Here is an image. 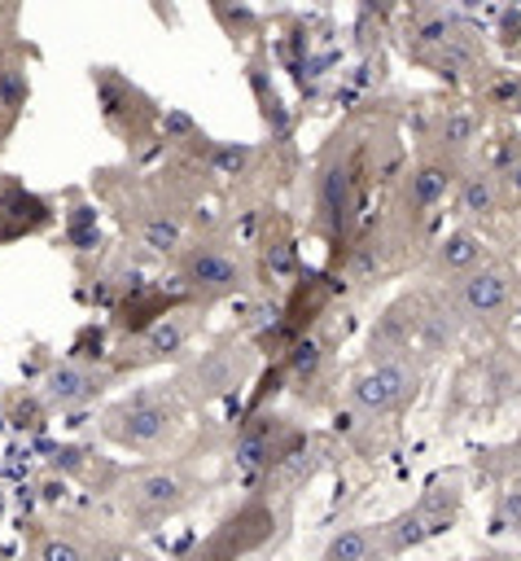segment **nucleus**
I'll return each mask as SVG.
<instances>
[{
    "mask_svg": "<svg viewBox=\"0 0 521 561\" xmlns=\"http://www.w3.org/2000/svg\"><path fill=\"white\" fill-rule=\"evenodd\" d=\"M447 302H451V311L460 316V324L468 333L499 337L508 329L512 311H517V272L503 259H490L477 272L451 280L447 285Z\"/></svg>",
    "mask_w": 521,
    "mask_h": 561,
    "instance_id": "nucleus-5",
    "label": "nucleus"
},
{
    "mask_svg": "<svg viewBox=\"0 0 521 561\" xmlns=\"http://www.w3.org/2000/svg\"><path fill=\"white\" fill-rule=\"evenodd\" d=\"M464 158H455V153H442V149H433V145H425V153L403 171V180H398V210L403 215H412L416 224L420 219H429L442 202H451L455 197V184H460V175H464Z\"/></svg>",
    "mask_w": 521,
    "mask_h": 561,
    "instance_id": "nucleus-11",
    "label": "nucleus"
},
{
    "mask_svg": "<svg viewBox=\"0 0 521 561\" xmlns=\"http://www.w3.org/2000/svg\"><path fill=\"white\" fill-rule=\"evenodd\" d=\"M26 96H31V75H26V61H22L18 53L0 57V118H4V127H9V123L22 114Z\"/></svg>",
    "mask_w": 521,
    "mask_h": 561,
    "instance_id": "nucleus-22",
    "label": "nucleus"
},
{
    "mask_svg": "<svg viewBox=\"0 0 521 561\" xmlns=\"http://www.w3.org/2000/svg\"><path fill=\"white\" fill-rule=\"evenodd\" d=\"M180 416H184V394L180 386H140L136 394L118 399L109 412H105V438H114L118 447H131V451H149V447H162L175 430H180Z\"/></svg>",
    "mask_w": 521,
    "mask_h": 561,
    "instance_id": "nucleus-6",
    "label": "nucleus"
},
{
    "mask_svg": "<svg viewBox=\"0 0 521 561\" xmlns=\"http://www.w3.org/2000/svg\"><path fill=\"white\" fill-rule=\"evenodd\" d=\"M460 386H473L464 390L468 403L503 408L508 399L521 394V355L512 346H490L477 359H468V368L460 373Z\"/></svg>",
    "mask_w": 521,
    "mask_h": 561,
    "instance_id": "nucleus-12",
    "label": "nucleus"
},
{
    "mask_svg": "<svg viewBox=\"0 0 521 561\" xmlns=\"http://www.w3.org/2000/svg\"><path fill=\"white\" fill-rule=\"evenodd\" d=\"M425 368L420 359H363L346 386H341V399H346V412L363 416L368 425L377 421H390L398 416L425 386Z\"/></svg>",
    "mask_w": 521,
    "mask_h": 561,
    "instance_id": "nucleus-4",
    "label": "nucleus"
},
{
    "mask_svg": "<svg viewBox=\"0 0 521 561\" xmlns=\"http://www.w3.org/2000/svg\"><path fill=\"white\" fill-rule=\"evenodd\" d=\"M328 342L320 337V333H302V337H293V346H289V355H285V381H289V390H298V394H306V386H315L324 373H328Z\"/></svg>",
    "mask_w": 521,
    "mask_h": 561,
    "instance_id": "nucleus-20",
    "label": "nucleus"
},
{
    "mask_svg": "<svg viewBox=\"0 0 521 561\" xmlns=\"http://www.w3.org/2000/svg\"><path fill=\"white\" fill-rule=\"evenodd\" d=\"M394 153V131L390 127H363V123H346L328 136L320 162H315V228L333 241L346 245L359 210H363V193H368V175L385 167V158Z\"/></svg>",
    "mask_w": 521,
    "mask_h": 561,
    "instance_id": "nucleus-1",
    "label": "nucleus"
},
{
    "mask_svg": "<svg viewBox=\"0 0 521 561\" xmlns=\"http://www.w3.org/2000/svg\"><path fill=\"white\" fill-rule=\"evenodd\" d=\"M180 280L197 302H219L241 294L254 280V263L223 237H197L180 254Z\"/></svg>",
    "mask_w": 521,
    "mask_h": 561,
    "instance_id": "nucleus-7",
    "label": "nucleus"
},
{
    "mask_svg": "<svg viewBox=\"0 0 521 561\" xmlns=\"http://www.w3.org/2000/svg\"><path fill=\"white\" fill-rule=\"evenodd\" d=\"M451 206H455V219L460 224H477L482 228V224L499 219L508 206H503V188H499L495 167L490 162H468L464 175H460V184H455Z\"/></svg>",
    "mask_w": 521,
    "mask_h": 561,
    "instance_id": "nucleus-17",
    "label": "nucleus"
},
{
    "mask_svg": "<svg viewBox=\"0 0 521 561\" xmlns=\"http://www.w3.org/2000/svg\"><path fill=\"white\" fill-rule=\"evenodd\" d=\"M285 522H289V500L271 495V491H254L184 561H245V557L271 548L285 535Z\"/></svg>",
    "mask_w": 521,
    "mask_h": 561,
    "instance_id": "nucleus-3",
    "label": "nucleus"
},
{
    "mask_svg": "<svg viewBox=\"0 0 521 561\" xmlns=\"http://www.w3.org/2000/svg\"><path fill=\"white\" fill-rule=\"evenodd\" d=\"M306 438H311V434L298 430L293 421H285V416H276V412H258V416H250V421L241 425V434H236V443H232V465H236V473H245V478H271V469H276L285 456H293Z\"/></svg>",
    "mask_w": 521,
    "mask_h": 561,
    "instance_id": "nucleus-10",
    "label": "nucleus"
},
{
    "mask_svg": "<svg viewBox=\"0 0 521 561\" xmlns=\"http://www.w3.org/2000/svg\"><path fill=\"white\" fill-rule=\"evenodd\" d=\"M464 513V473L451 469L442 478H433L407 508H398L394 517L381 522V561L407 557L412 548H425L429 539L447 535Z\"/></svg>",
    "mask_w": 521,
    "mask_h": 561,
    "instance_id": "nucleus-2",
    "label": "nucleus"
},
{
    "mask_svg": "<svg viewBox=\"0 0 521 561\" xmlns=\"http://www.w3.org/2000/svg\"><path fill=\"white\" fill-rule=\"evenodd\" d=\"M490 530L503 539H521V473L508 478L495 491V508H490Z\"/></svg>",
    "mask_w": 521,
    "mask_h": 561,
    "instance_id": "nucleus-24",
    "label": "nucleus"
},
{
    "mask_svg": "<svg viewBox=\"0 0 521 561\" xmlns=\"http://www.w3.org/2000/svg\"><path fill=\"white\" fill-rule=\"evenodd\" d=\"M320 561H381V522H355L328 535Z\"/></svg>",
    "mask_w": 521,
    "mask_h": 561,
    "instance_id": "nucleus-21",
    "label": "nucleus"
},
{
    "mask_svg": "<svg viewBox=\"0 0 521 561\" xmlns=\"http://www.w3.org/2000/svg\"><path fill=\"white\" fill-rule=\"evenodd\" d=\"M512 443H517V447H521V434H517V438H512Z\"/></svg>",
    "mask_w": 521,
    "mask_h": 561,
    "instance_id": "nucleus-28",
    "label": "nucleus"
},
{
    "mask_svg": "<svg viewBox=\"0 0 521 561\" xmlns=\"http://www.w3.org/2000/svg\"><path fill=\"white\" fill-rule=\"evenodd\" d=\"M197 495H201V478L188 465H153L123 482L118 504L136 526H153V522L184 513Z\"/></svg>",
    "mask_w": 521,
    "mask_h": 561,
    "instance_id": "nucleus-8",
    "label": "nucleus"
},
{
    "mask_svg": "<svg viewBox=\"0 0 521 561\" xmlns=\"http://www.w3.org/2000/svg\"><path fill=\"white\" fill-rule=\"evenodd\" d=\"M482 561V557H477ZM486 561H517V557H486Z\"/></svg>",
    "mask_w": 521,
    "mask_h": 561,
    "instance_id": "nucleus-27",
    "label": "nucleus"
},
{
    "mask_svg": "<svg viewBox=\"0 0 521 561\" xmlns=\"http://www.w3.org/2000/svg\"><path fill=\"white\" fill-rule=\"evenodd\" d=\"M140 245H149L153 254H175V259H180L184 245H188V241H184V224H180L175 215H166V210H162V215H149V219L140 224Z\"/></svg>",
    "mask_w": 521,
    "mask_h": 561,
    "instance_id": "nucleus-23",
    "label": "nucleus"
},
{
    "mask_svg": "<svg viewBox=\"0 0 521 561\" xmlns=\"http://www.w3.org/2000/svg\"><path fill=\"white\" fill-rule=\"evenodd\" d=\"M109 386V373L96 368V364H83V359H61L48 368V377L39 381V399L44 408H57V412H74V408H88L105 394Z\"/></svg>",
    "mask_w": 521,
    "mask_h": 561,
    "instance_id": "nucleus-15",
    "label": "nucleus"
},
{
    "mask_svg": "<svg viewBox=\"0 0 521 561\" xmlns=\"http://www.w3.org/2000/svg\"><path fill=\"white\" fill-rule=\"evenodd\" d=\"M460 26H464V18L451 13V9H416V13L407 18V35H403L407 57L420 61V66H429L433 53H442V48L455 39Z\"/></svg>",
    "mask_w": 521,
    "mask_h": 561,
    "instance_id": "nucleus-18",
    "label": "nucleus"
},
{
    "mask_svg": "<svg viewBox=\"0 0 521 561\" xmlns=\"http://www.w3.org/2000/svg\"><path fill=\"white\" fill-rule=\"evenodd\" d=\"M250 373V351L245 346H215V351H201L184 373H180V394L188 399H219L228 394L236 381H245Z\"/></svg>",
    "mask_w": 521,
    "mask_h": 561,
    "instance_id": "nucleus-14",
    "label": "nucleus"
},
{
    "mask_svg": "<svg viewBox=\"0 0 521 561\" xmlns=\"http://www.w3.org/2000/svg\"><path fill=\"white\" fill-rule=\"evenodd\" d=\"M438 289H407L398 294L368 329V359H420V337H425V324L438 307ZM425 364V359H420Z\"/></svg>",
    "mask_w": 521,
    "mask_h": 561,
    "instance_id": "nucleus-9",
    "label": "nucleus"
},
{
    "mask_svg": "<svg viewBox=\"0 0 521 561\" xmlns=\"http://www.w3.org/2000/svg\"><path fill=\"white\" fill-rule=\"evenodd\" d=\"M39 561H88V548L70 535H48L39 543Z\"/></svg>",
    "mask_w": 521,
    "mask_h": 561,
    "instance_id": "nucleus-26",
    "label": "nucleus"
},
{
    "mask_svg": "<svg viewBox=\"0 0 521 561\" xmlns=\"http://www.w3.org/2000/svg\"><path fill=\"white\" fill-rule=\"evenodd\" d=\"M495 175H499V188H503V206L508 210H521V145H512L499 162H490Z\"/></svg>",
    "mask_w": 521,
    "mask_h": 561,
    "instance_id": "nucleus-25",
    "label": "nucleus"
},
{
    "mask_svg": "<svg viewBox=\"0 0 521 561\" xmlns=\"http://www.w3.org/2000/svg\"><path fill=\"white\" fill-rule=\"evenodd\" d=\"M197 324H201V320H197V311H193V307H184V311H171V316L153 320L149 329H140V333H136V342H127V364H131V368H144V364L175 359V355L193 342Z\"/></svg>",
    "mask_w": 521,
    "mask_h": 561,
    "instance_id": "nucleus-16",
    "label": "nucleus"
},
{
    "mask_svg": "<svg viewBox=\"0 0 521 561\" xmlns=\"http://www.w3.org/2000/svg\"><path fill=\"white\" fill-rule=\"evenodd\" d=\"M495 254H490V241H486V232L477 228V224H455V228H447L433 245H429V254H425V272L433 276V280H460V276H468V272H477L482 263H490Z\"/></svg>",
    "mask_w": 521,
    "mask_h": 561,
    "instance_id": "nucleus-13",
    "label": "nucleus"
},
{
    "mask_svg": "<svg viewBox=\"0 0 521 561\" xmlns=\"http://www.w3.org/2000/svg\"><path fill=\"white\" fill-rule=\"evenodd\" d=\"M482 140V114L473 105H451L433 118V131H429V145L442 149V153H455L468 162V149Z\"/></svg>",
    "mask_w": 521,
    "mask_h": 561,
    "instance_id": "nucleus-19",
    "label": "nucleus"
}]
</instances>
